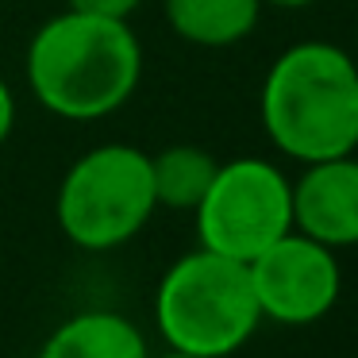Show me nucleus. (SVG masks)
I'll return each instance as SVG.
<instances>
[{
    "label": "nucleus",
    "mask_w": 358,
    "mask_h": 358,
    "mask_svg": "<svg viewBox=\"0 0 358 358\" xmlns=\"http://www.w3.org/2000/svg\"><path fill=\"white\" fill-rule=\"evenodd\" d=\"M27 85L62 120H104L135 96L143 47L127 20L62 12L35 31L27 47Z\"/></svg>",
    "instance_id": "obj_1"
},
{
    "label": "nucleus",
    "mask_w": 358,
    "mask_h": 358,
    "mask_svg": "<svg viewBox=\"0 0 358 358\" xmlns=\"http://www.w3.org/2000/svg\"><path fill=\"white\" fill-rule=\"evenodd\" d=\"M258 116L270 143L296 162L355 155L358 66L335 43H296L266 70Z\"/></svg>",
    "instance_id": "obj_2"
},
{
    "label": "nucleus",
    "mask_w": 358,
    "mask_h": 358,
    "mask_svg": "<svg viewBox=\"0 0 358 358\" xmlns=\"http://www.w3.org/2000/svg\"><path fill=\"white\" fill-rule=\"evenodd\" d=\"M155 324L178 355L231 358L262 324L247 262L204 247L181 255L158 281Z\"/></svg>",
    "instance_id": "obj_3"
},
{
    "label": "nucleus",
    "mask_w": 358,
    "mask_h": 358,
    "mask_svg": "<svg viewBox=\"0 0 358 358\" xmlns=\"http://www.w3.org/2000/svg\"><path fill=\"white\" fill-rule=\"evenodd\" d=\"M150 155L127 143L93 147L66 170L55 216L62 235L81 250H112L147 227L155 216Z\"/></svg>",
    "instance_id": "obj_4"
},
{
    "label": "nucleus",
    "mask_w": 358,
    "mask_h": 358,
    "mask_svg": "<svg viewBox=\"0 0 358 358\" xmlns=\"http://www.w3.org/2000/svg\"><path fill=\"white\" fill-rule=\"evenodd\" d=\"M193 212L204 250L250 262L273 239L293 231V181L266 158H231L220 162Z\"/></svg>",
    "instance_id": "obj_5"
},
{
    "label": "nucleus",
    "mask_w": 358,
    "mask_h": 358,
    "mask_svg": "<svg viewBox=\"0 0 358 358\" xmlns=\"http://www.w3.org/2000/svg\"><path fill=\"white\" fill-rule=\"evenodd\" d=\"M262 320L304 327L324 320L343 293V270L331 247L304 231H285L247 262Z\"/></svg>",
    "instance_id": "obj_6"
},
{
    "label": "nucleus",
    "mask_w": 358,
    "mask_h": 358,
    "mask_svg": "<svg viewBox=\"0 0 358 358\" xmlns=\"http://www.w3.org/2000/svg\"><path fill=\"white\" fill-rule=\"evenodd\" d=\"M293 227L331 250L358 247V158L308 162L293 181Z\"/></svg>",
    "instance_id": "obj_7"
},
{
    "label": "nucleus",
    "mask_w": 358,
    "mask_h": 358,
    "mask_svg": "<svg viewBox=\"0 0 358 358\" xmlns=\"http://www.w3.org/2000/svg\"><path fill=\"white\" fill-rule=\"evenodd\" d=\"M39 358H150L143 331L120 312H78L50 331Z\"/></svg>",
    "instance_id": "obj_8"
},
{
    "label": "nucleus",
    "mask_w": 358,
    "mask_h": 358,
    "mask_svg": "<svg viewBox=\"0 0 358 358\" xmlns=\"http://www.w3.org/2000/svg\"><path fill=\"white\" fill-rule=\"evenodd\" d=\"M262 0H166L173 35L193 47H235L258 24Z\"/></svg>",
    "instance_id": "obj_9"
},
{
    "label": "nucleus",
    "mask_w": 358,
    "mask_h": 358,
    "mask_svg": "<svg viewBox=\"0 0 358 358\" xmlns=\"http://www.w3.org/2000/svg\"><path fill=\"white\" fill-rule=\"evenodd\" d=\"M220 162L201 147H166L162 155H150V181L155 201L173 212H193L201 196L208 193Z\"/></svg>",
    "instance_id": "obj_10"
},
{
    "label": "nucleus",
    "mask_w": 358,
    "mask_h": 358,
    "mask_svg": "<svg viewBox=\"0 0 358 358\" xmlns=\"http://www.w3.org/2000/svg\"><path fill=\"white\" fill-rule=\"evenodd\" d=\"M143 0H70L73 12H89V16H108V20H131V12Z\"/></svg>",
    "instance_id": "obj_11"
},
{
    "label": "nucleus",
    "mask_w": 358,
    "mask_h": 358,
    "mask_svg": "<svg viewBox=\"0 0 358 358\" xmlns=\"http://www.w3.org/2000/svg\"><path fill=\"white\" fill-rule=\"evenodd\" d=\"M12 127H16V96H12L8 81L0 78V147L8 143Z\"/></svg>",
    "instance_id": "obj_12"
},
{
    "label": "nucleus",
    "mask_w": 358,
    "mask_h": 358,
    "mask_svg": "<svg viewBox=\"0 0 358 358\" xmlns=\"http://www.w3.org/2000/svg\"><path fill=\"white\" fill-rule=\"evenodd\" d=\"M262 4H273V8H308L316 0H262Z\"/></svg>",
    "instance_id": "obj_13"
},
{
    "label": "nucleus",
    "mask_w": 358,
    "mask_h": 358,
    "mask_svg": "<svg viewBox=\"0 0 358 358\" xmlns=\"http://www.w3.org/2000/svg\"><path fill=\"white\" fill-rule=\"evenodd\" d=\"M162 358H196V355H178V350H166Z\"/></svg>",
    "instance_id": "obj_14"
}]
</instances>
